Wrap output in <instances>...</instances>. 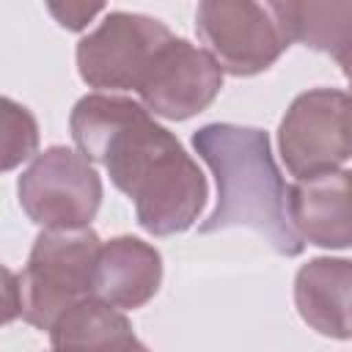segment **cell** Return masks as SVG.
<instances>
[{
  "mask_svg": "<svg viewBox=\"0 0 352 352\" xmlns=\"http://www.w3.org/2000/svg\"><path fill=\"white\" fill-rule=\"evenodd\" d=\"M77 151L102 162L110 182L135 204L143 231L170 236L187 231L209 195L206 176L179 138L151 113L118 94H88L69 116Z\"/></svg>",
  "mask_w": 352,
  "mask_h": 352,
  "instance_id": "6da1fadb",
  "label": "cell"
},
{
  "mask_svg": "<svg viewBox=\"0 0 352 352\" xmlns=\"http://www.w3.org/2000/svg\"><path fill=\"white\" fill-rule=\"evenodd\" d=\"M195 154L217 182V201L198 226L201 234L250 228L280 256H300L305 242L289 220V184L283 182L270 135L258 126L204 124L192 132Z\"/></svg>",
  "mask_w": 352,
  "mask_h": 352,
  "instance_id": "7a4b0ae2",
  "label": "cell"
},
{
  "mask_svg": "<svg viewBox=\"0 0 352 352\" xmlns=\"http://www.w3.org/2000/svg\"><path fill=\"white\" fill-rule=\"evenodd\" d=\"M102 250L99 234L85 228H44L28 256L19 278V316L52 330L74 305L94 297V270Z\"/></svg>",
  "mask_w": 352,
  "mask_h": 352,
  "instance_id": "3957f363",
  "label": "cell"
},
{
  "mask_svg": "<svg viewBox=\"0 0 352 352\" xmlns=\"http://www.w3.org/2000/svg\"><path fill=\"white\" fill-rule=\"evenodd\" d=\"M176 36L154 16L110 11L96 30L77 41V72L82 82L110 91H138L151 63Z\"/></svg>",
  "mask_w": 352,
  "mask_h": 352,
  "instance_id": "277c9868",
  "label": "cell"
},
{
  "mask_svg": "<svg viewBox=\"0 0 352 352\" xmlns=\"http://www.w3.org/2000/svg\"><path fill=\"white\" fill-rule=\"evenodd\" d=\"M22 212L41 228H85L102 204V179L91 160L66 146L33 157L16 182Z\"/></svg>",
  "mask_w": 352,
  "mask_h": 352,
  "instance_id": "5b68a950",
  "label": "cell"
},
{
  "mask_svg": "<svg viewBox=\"0 0 352 352\" xmlns=\"http://www.w3.org/2000/svg\"><path fill=\"white\" fill-rule=\"evenodd\" d=\"M278 151L297 179L346 162L352 157V91L311 88L294 96L278 126Z\"/></svg>",
  "mask_w": 352,
  "mask_h": 352,
  "instance_id": "8992f818",
  "label": "cell"
},
{
  "mask_svg": "<svg viewBox=\"0 0 352 352\" xmlns=\"http://www.w3.org/2000/svg\"><path fill=\"white\" fill-rule=\"evenodd\" d=\"M195 30L206 52L234 77L267 72L289 47L267 3L204 0L195 8Z\"/></svg>",
  "mask_w": 352,
  "mask_h": 352,
  "instance_id": "52a82bcc",
  "label": "cell"
},
{
  "mask_svg": "<svg viewBox=\"0 0 352 352\" xmlns=\"http://www.w3.org/2000/svg\"><path fill=\"white\" fill-rule=\"evenodd\" d=\"M223 74L226 72L212 52H206V47L187 38H173L151 63L138 96L151 116L184 121L214 102L223 88Z\"/></svg>",
  "mask_w": 352,
  "mask_h": 352,
  "instance_id": "ba28073f",
  "label": "cell"
},
{
  "mask_svg": "<svg viewBox=\"0 0 352 352\" xmlns=\"http://www.w3.org/2000/svg\"><path fill=\"white\" fill-rule=\"evenodd\" d=\"M289 220L302 242L352 248V170L336 168L289 184Z\"/></svg>",
  "mask_w": 352,
  "mask_h": 352,
  "instance_id": "9c48e42d",
  "label": "cell"
},
{
  "mask_svg": "<svg viewBox=\"0 0 352 352\" xmlns=\"http://www.w3.org/2000/svg\"><path fill=\"white\" fill-rule=\"evenodd\" d=\"M162 283V256L154 245L138 236H113L102 242L94 270V297L118 308L135 311L146 305Z\"/></svg>",
  "mask_w": 352,
  "mask_h": 352,
  "instance_id": "30bf717a",
  "label": "cell"
},
{
  "mask_svg": "<svg viewBox=\"0 0 352 352\" xmlns=\"http://www.w3.org/2000/svg\"><path fill=\"white\" fill-rule=\"evenodd\" d=\"M300 319L319 336L352 338V258L316 256L294 275Z\"/></svg>",
  "mask_w": 352,
  "mask_h": 352,
  "instance_id": "8fae6325",
  "label": "cell"
},
{
  "mask_svg": "<svg viewBox=\"0 0 352 352\" xmlns=\"http://www.w3.org/2000/svg\"><path fill=\"white\" fill-rule=\"evenodd\" d=\"M50 352H151L124 311L91 297L63 314L50 330Z\"/></svg>",
  "mask_w": 352,
  "mask_h": 352,
  "instance_id": "7c38bea8",
  "label": "cell"
},
{
  "mask_svg": "<svg viewBox=\"0 0 352 352\" xmlns=\"http://www.w3.org/2000/svg\"><path fill=\"white\" fill-rule=\"evenodd\" d=\"M36 146H38V124L33 113L16 104L11 96H6L3 99V170H11L28 157H33Z\"/></svg>",
  "mask_w": 352,
  "mask_h": 352,
  "instance_id": "4fadbf2b",
  "label": "cell"
},
{
  "mask_svg": "<svg viewBox=\"0 0 352 352\" xmlns=\"http://www.w3.org/2000/svg\"><path fill=\"white\" fill-rule=\"evenodd\" d=\"M47 11L58 19V25L69 30H82L96 14L104 11L102 3H47Z\"/></svg>",
  "mask_w": 352,
  "mask_h": 352,
  "instance_id": "5bb4252c",
  "label": "cell"
},
{
  "mask_svg": "<svg viewBox=\"0 0 352 352\" xmlns=\"http://www.w3.org/2000/svg\"><path fill=\"white\" fill-rule=\"evenodd\" d=\"M3 275H6V314H3V319L14 322V316H19V278L8 267L3 270Z\"/></svg>",
  "mask_w": 352,
  "mask_h": 352,
  "instance_id": "9a60e30c",
  "label": "cell"
},
{
  "mask_svg": "<svg viewBox=\"0 0 352 352\" xmlns=\"http://www.w3.org/2000/svg\"><path fill=\"white\" fill-rule=\"evenodd\" d=\"M330 58H333V60L341 66L344 77L352 82V22H349L346 33L341 36V41H338V47H336V52H333Z\"/></svg>",
  "mask_w": 352,
  "mask_h": 352,
  "instance_id": "2e32d148",
  "label": "cell"
}]
</instances>
